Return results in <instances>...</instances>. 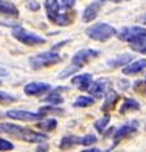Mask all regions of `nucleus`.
I'll use <instances>...</instances> for the list:
<instances>
[{"instance_id":"72a5a7b5","label":"nucleus","mask_w":146,"mask_h":152,"mask_svg":"<svg viewBox=\"0 0 146 152\" xmlns=\"http://www.w3.org/2000/svg\"><path fill=\"white\" fill-rule=\"evenodd\" d=\"M1 74H5V71H4V70H1V69H0V75H1Z\"/></svg>"},{"instance_id":"f8f14e48","label":"nucleus","mask_w":146,"mask_h":152,"mask_svg":"<svg viewBox=\"0 0 146 152\" xmlns=\"http://www.w3.org/2000/svg\"><path fill=\"white\" fill-rule=\"evenodd\" d=\"M101 9H102V0H97V1H93L92 4H89L83 12V22L85 23L93 22L97 18L98 14H99Z\"/></svg>"},{"instance_id":"cd10ccee","label":"nucleus","mask_w":146,"mask_h":152,"mask_svg":"<svg viewBox=\"0 0 146 152\" xmlns=\"http://www.w3.org/2000/svg\"><path fill=\"white\" fill-rule=\"evenodd\" d=\"M61 1V9H64V10H70L74 5L75 3H76V0H60Z\"/></svg>"},{"instance_id":"dca6fc26","label":"nucleus","mask_w":146,"mask_h":152,"mask_svg":"<svg viewBox=\"0 0 146 152\" xmlns=\"http://www.w3.org/2000/svg\"><path fill=\"white\" fill-rule=\"evenodd\" d=\"M120 100V94L113 91V90H109L107 94H106V100L103 103V107H102V110L103 112H108L113 109L116 107L117 102Z\"/></svg>"},{"instance_id":"5701e85b","label":"nucleus","mask_w":146,"mask_h":152,"mask_svg":"<svg viewBox=\"0 0 146 152\" xmlns=\"http://www.w3.org/2000/svg\"><path fill=\"white\" fill-rule=\"evenodd\" d=\"M109 121H111V115H109V114H106L104 117H102L98 121L94 122V127H95V129L99 133H103V132H104V129L107 128L108 123H109Z\"/></svg>"},{"instance_id":"412c9836","label":"nucleus","mask_w":146,"mask_h":152,"mask_svg":"<svg viewBox=\"0 0 146 152\" xmlns=\"http://www.w3.org/2000/svg\"><path fill=\"white\" fill-rule=\"evenodd\" d=\"M43 102L48 103V104H52V105H60V104L64 103V98L57 90H55V91L50 93L48 95H47V96L43 99Z\"/></svg>"},{"instance_id":"aec40b11","label":"nucleus","mask_w":146,"mask_h":152,"mask_svg":"<svg viewBox=\"0 0 146 152\" xmlns=\"http://www.w3.org/2000/svg\"><path fill=\"white\" fill-rule=\"evenodd\" d=\"M95 103V100L92 96H85V95H80L75 99V102L73 103V107L75 108H87V107H92Z\"/></svg>"},{"instance_id":"b1692460","label":"nucleus","mask_w":146,"mask_h":152,"mask_svg":"<svg viewBox=\"0 0 146 152\" xmlns=\"http://www.w3.org/2000/svg\"><path fill=\"white\" fill-rule=\"evenodd\" d=\"M18 100L17 96L9 94L7 91H1L0 90V105H9V104H13Z\"/></svg>"},{"instance_id":"393cba45","label":"nucleus","mask_w":146,"mask_h":152,"mask_svg":"<svg viewBox=\"0 0 146 152\" xmlns=\"http://www.w3.org/2000/svg\"><path fill=\"white\" fill-rule=\"evenodd\" d=\"M38 113L42 114L43 117L46 114H56V115H59V114H64V109L59 107H42Z\"/></svg>"},{"instance_id":"6ab92c4d","label":"nucleus","mask_w":146,"mask_h":152,"mask_svg":"<svg viewBox=\"0 0 146 152\" xmlns=\"http://www.w3.org/2000/svg\"><path fill=\"white\" fill-rule=\"evenodd\" d=\"M80 138L81 137L78 136H65L60 141V148L66 150V148H71L75 145H80Z\"/></svg>"},{"instance_id":"0eeeda50","label":"nucleus","mask_w":146,"mask_h":152,"mask_svg":"<svg viewBox=\"0 0 146 152\" xmlns=\"http://www.w3.org/2000/svg\"><path fill=\"white\" fill-rule=\"evenodd\" d=\"M144 36H146V28L140 27V26H134V27H125L117 33L118 39L127 42L130 45H135L137 41H140Z\"/></svg>"},{"instance_id":"bb28decb","label":"nucleus","mask_w":146,"mask_h":152,"mask_svg":"<svg viewBox=\"0 0 146 152\" xmlns=\"http://www.w3.org/2000/svg\"><path fill=\"white\" fill-rule=\"evenodd\" d=\"M14 148V145L12 142H9L7 140L0 138V151L1 152H7V151H12Z\"/></svg>"},{"instance_id":"f704fd0d","label":"nucleus","mask_w":146,"mask_h":152,"mask_svg":"<svg viewBox=\"0 0 146 152\" xmlns=\"http://www.w3.org/2000/svg\"><path fill=\"white\" fill-rule=\"evenodd\" d=\"M145 84H146V80H145Z\"/></svg>"},{"instance_id":"473e14b6","label":"nucleus","mask_w":146,"mask_h":152,"mask_svg":"<svg viewBox=\"0 0 146 152\" xmlns=\"http://www.w3.org/2000/svg\"><path fill=\"white\" fill-rule=\"evenodd\" d=\"M140 22H141V23H144V24H146V14H144V15L140 18Z\"/></svg>"},{"instance_id":"a878e982","label":"nucleus","mask_w":146,"mask_h":152,"mask_svg":"<svg viewBox=\"0 0 146 152\" xmlns=\"http://www.w3.org/2000/svg\"><path fill=\"white\" fill-rule=\"evenodd\" d=\"M95 142H97V137L94 134H87L80 138V145L83 146H90V145H94Z\"/></svg>"},{"instance_id":"423d86ee","label":"nucleus","mask_w":146,"mask_h":152,"mask_svg":"<svg viewBox=\"0 0 146 152\" xmlns=\"http://www.w3.org/2000/svg\"><path fill=\"white\" fill-rule=\"evenodd\" d=\"M12 34L17 41H19L21 43L26 45V46L33 47V46H40V45H45L46 43V39L43 37L38 36L37 33L27 31L21 26L14 27L13 31H12Z\"/></svg>"},{"instance_id":"4be33fe9","label":"nucleus","mask_w":146,"mask_h":152,"mask_svg":"<svg viewBox=\"0 0 146 152\" xmlns=\"http://www.w3.org/2000/svg\"><path fill=\"white\" fill-rule=\"evenodd\" d=\"M38 129H42V131H54L56 127H57V121L56 119H52V118H50V119H45V121H41L37 123L36 126Z\"/></svg>"},{"instance_id":"c85d7f7f","label":"nucleus","mask_w":146,"mask_h":152,"mask_svg":"<svg viewBox=\"0 0 146 152\" xmlns=\"http://www.w3.org/2000/svg\"><path fill=\"white\" fill-rule=\"evenodd\" d=\"M27 8L28 9H31V10H38V9H40V4L38 3H37V1H32V0H31V1H28L27 3Z\"/></svg>"},{"instance_id":"f03ea898","label":"nucleus","mask_w":146,"mask_h":152,"mask_svg":"<svg viewBox=\"0 0 146 152\" xmlns=\"http://www.w3.org/2000/svg\"><path fill=\"white\" fill-rule=\"evenodd\" d=\"M45 9L48 20L56 26H70L75 19L74 12H61V7L57 0H45Z\"/></svg>"},{"instance_id":"9b49d317","label":"nucleus","mask_w":146,"mask_h":152,"mask_svg":"<svg viewBox=\"0 0 146 152\" xmlns=\"http://www.w3.org/2000/svg\"><path fill=\"white\" fill-rule=\"evenodd\" d=\"M51 90V85L47 83L41 81H33L29 83L24 86V94L29 95V96H38V95H43L47 91Z\"/></svg>"},{"instance_id":"2f4dec72","label":"nucleus","mask_w":146,"mask_h":152,"mask_svg":"<svg viewBox=\"0 0 146 152\" xmlns=\"http://www.w3.org/2000/svg\"><path fill=\"white\" fill-rule=\"evenodd\" d=\"M107 1H112V3H123V1H130V0H107Z\"/></svg>"},{"instance_id":"a211bd4d","label":"nucleus","mask_w":146,"mask_h":152,"mask_svg":"<svg viewBox=\"0 0 146 152\" xmlns=\"http://www.w3.org/2000/svg\"><path fill=\"white\" fill-rule=\"evenodd\" d=\"M135 110H140V103L136 102L135 99H126L120 108L121 114H126V113L135 112Z\"/></svg>"},{"instance_id":"20e7f679","label":"nucleus","mask_w":146,"mask_h":152,"mask_svg":"<svg viewBox=\"0 0 146 152\" xmlns=\"http://www.w3.org/2000/svg\"><path fill=\"white\" fill-rule=\"evenodd\" d=\"M61 60H62V57L59 52L47 51L36 56H32L29 58V65L33 70H41L45 67H51V66L61 62Z\"/></svg>"},{"instance_id":"c756f323","label":"nucleus","mask_w":146,"mask_h":152,"mask_svg":"<svg viewBox=\"0 0 146 152\" xmlns=\"http://www.w3.org/2000/svg\"><path fill=\"white\" fill-rule=\"evenodd\" d=\"M48 145H41L36 148V152H48Z\"/></svg>"},{"instance_id":"6e6552de","label":"nucleus","mask_w":146,"mask_h":152,"mask_svg":"<svg viewBox=\"0 0 146 152\" xmlns=\"http://www.w3.org/2000/svg\"><path fill=\"white\" fill-rule=\"evenodd\" d=\"M139 129V122L137 121H130L125 123V124H122L118 129H116L114 134H113V145H112V148L114 147L117 143H120L122 140L127 138V137H130L131 134H134L136 133Z\"/></svg>"},{"instance_id":"7ed1b4c3","label":"nucleus","mask_w":146,"mask_h":152,"mask_svg":"<svg viewBox=\"0 0 146 152\" xmlns=\"http://www.w3.org/2000/svg\"><path fill=\"white\" fill-rule=\"evenodd\" d=\"M98 55H99V52L95 51V50H92V48H85V50L78 51L76 53H74L70 66H67L66 69H64L60 72V75H59L60 79H65L70 75L78 72L79 70H81L84 67V65H87V64L90 62L92 60L97 58Z\"/></svg>"},{"instance_id":"7c9ffc66","label":"nucleus","mask_w":146,"mask_h":152,"mask_svg":"<svg viewBox=\"0 0 146 152\" xmlns=\"http://www.w3.org/2000/svg\"><path fill=\"white\" fill-rule=\"evenodd\" d=\"M81 152H102L99 148H95V147H92V148H88V150H83Z\"/></svg>"},{"instance_id":"c9c22d12","label":"nucleus","mask_w":146,"mask_h":152,"mask_svg":"<svg viewBox=\"0 0 146 152\" xmlns=\"http://www.w3.org/2000/svg\"><path fill=\"white\" fill-rule=\"evenodd\" d=\"M0 84H1V81H0Z\"/></svg>"},{"instance_id":"4468645a","label":"nucleus","mask_w":146,"mask_h":152,"mask_svg":"<svg viewBox=\"0 0 146 152\" xmlns=\"http://www.w3.org/2000/svg\"><path fill=\"white\" fill-rule=\"evenodd\" d=\"M146 69V60L145 58H140L137 61H134L132 64H128L126 65L122 72L125 75H135V74H139L141 71H144Z\"/></svg>"},{"instance_id":"ddd939ff","label":"nucleus","mask_w":146,"mask_h":152,"mask_svg":"<svg viewBox=\"0 0 146 152\" xmlns=\"http://www.w3.org/2000/svg\"><path fill=\"white\" fill-rule=\"evenodd\" d=\"M93 83V76L92 74H81V75H76L71 79V84L76 85L80 90L88 91V89L90 88V85Z\"/></svg>"},{"instance_id":"2eb2a0df","label":"nucleus","mask_w":146,"mask_h":152,"mask_svg":"<svg viewBox=\"0 0 146 152\" xmlns=\"http://www.w3.org/2000/svg\"><path fill=\"white\" fill-rule=\"evenodd\" d=\"M0 14L7 17H18L19 10L13 3L8 1V0H0Z\"/></svg>"},{"instance_id":"39448f33","label":"nucleus","mask_w":146,"mask_h":152,"mask_svg":"<svg viewBox=\"0 0 146 152\" xmlns=\"http://www.w3.org/2000/svg\"><path fill=\"white\" fill-rule=\"evenodd\" d=\"M87 36L93 41H98V42H106L108 39H111L113 36L117 34L116 28L108 24V23H97L94 26H90L85 31Z\"/></svg>"},{"instance_id":"f257e3e1","label":"nucleus","mask_w":146,"mask_h":152,"mask_svg":"<svg viewBox=\"0 0 146 152\" xmlns=\"http://www.w3.org/2000/svg\"><path fill=\"white\" fill-rule=\"evenodd\" d=\"M0 133L14 136L15 138L29 142V143H41V142L47 140L45 133L36 132L33 129H29V128L13 124V123H0Z\"/></svg>"},{"instance_id":"f3484780","label":"nucleus","mask_w":146,"mask_h":152,"mask_svg":"<svg viewBox=\"0 0 146 152\" xmlns=\"http://www.w3.org/2000/svg\"><path fill=\"white\" fill-rule=\"evenodd\" d=\"M134 56L130 55V53H123V55H120L114 57V58H111L107 61L108 66L111 67H121V66H126L130 64V61H132Z\"/></svg>"},{"instance_id":"1a4fd4ad","label":"nucleus","mask_w":146,"mask_h":152,"mask_svg":"<svg viewBox=\"0 0 146 152\" xmlns=\"http://www.w3.org/2000/svg\"><path fill=\"white\" fill-rule=\"evenodd\" d=\"M5 115L8 118L15 121H22V122H37L41 121L43 115L40 113H33V112H28V110H19V109H13V110H8L5 113Z\"/></svg>"},{"instance_id":"9d476101","label":"nucleus","mask_w":146,"mask_h":152,"mask_svg":"<svg viewBox=\"0 0 146 152\" xmlns=\"http://www.w3.org/2000/svg\"><path fill=\"white\" fill-rule=\"evenodd\" d=\"M111 80H108V79H99V80H97V81H94L90 85V88L88 89V91L89 94L92 95V96H95V98H101L103 96L104 94H107L108 91H109V88H111Z\"/></svg>"}]
</instances>
